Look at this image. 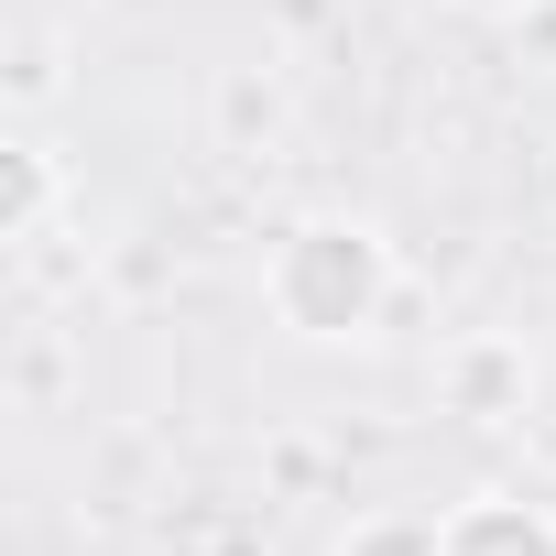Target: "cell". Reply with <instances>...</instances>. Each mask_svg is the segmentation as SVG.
Returning <instances> with one entry per match:
<instances>
[{
	"label": "cell",
	"instance_id": "5",
	"mask_svg": "<svg viewBox=\"0 0 556 556\" xmlns=\"http://www.w3.org/2000/svg\"><path fill=\"white\" fill-rule=\"evenodd\" d=\"M328 556H447V513H426V502H382V513H361Z\"/></svg>",
	"mask_w": 556,
	"mask_h": 556
},
{
	"label": "cell",
	"instance_id": "6",
	"mask_svg": "<svg viewBox=\"0 0 556 556\" xmlns=\"http://www.w3.org/2000/svg\"><path fill=\"white\" fill-rule=\"evenodd\" d=\"M458 12H480V23H523L534 0H458Z\"/></svg>",
	"mask_w": 556,
	"mask_h": 556
},
{
	"label": "cell",
	"instance_id": "4",
	"mask_svg": "<svg viewBox=\"0 0 556 556\" xmlns=\"http://www.w3.org/2000/svg\"><path fill=\"white\" fill-rule=\"evenodd\" d=\"M55 186H66V175H55V153H45V142H12V153H0V240H12V251H23V240H45Z\"/></svg>",
	"mask_w": 556,
	"mask_h": 556
},
{
	"label": "cell",
	"instance_id": "3",
	"mask_svg": "<svg viewBox=\"0 0 556 556\" xmlns=\"http://www.w3.org/2000/svg\"><path fill=\"white\" fill-rule=\"evenodd\" d=\"M447 556H556V513L523 491H469L447 502Z\"/></svg>",
	"mask_w": 556,
	"mask_h": 556
},
{
	"label": "cell",
	"instance_id": "1",
	"mask_svg": "<svg viewBox=\"0 0 556 556\" xmlns=\"http://www.w3.org/2000/svg\"><path fill=\"white\" fill-rule=\"evenodd\" d=\"M262 317L306 350H361L393 317V240L371 218H295L262 251Z\"/></svg>",
	"mask_w": 556,
	"mask_h": 556
},
{
	"label": "cell",
	"instance_id": "2",
	"mask_svg": "<svg viewBox=\"0 0 556 556\" xmlns=\"http://www.w3.org/2000/svg\"><path fill=\"white\" fill-rule=\"evenodd\" d=\"M523 393H534V361H523V339H458L447 350V415H469V426H513L523 415Z\"/></svg>",
	"mask_w": 556,
	"mask_h": 556
}]
</instances>
